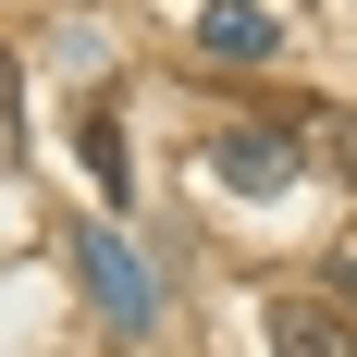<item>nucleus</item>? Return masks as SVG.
<instances>
[{
    "mask_svg": "<svg viewBox=\"0 0 357 357\" xmlns=\"http://www.w3.org/2000/svg\"><path fill=\"white\" fill-rule=\"evenodd\" d=\"M74 271H86V296H99V321H111V333H160V271L136 259V234L86 222V234H74Z\"/></svg>",
    "mask_w": 357,
    "mask_h": 357,
    "instance_id": "obj_1",
    "label": "nucleus"
},
{
    "mask_svg": "<svg viewBox=\"0 0 357 357\" xmlns=\"http://www.w3.org/2000/svg\"><path fill=\"white\" fill-rule=\"evenodd\" d=\"M210 185H234V197H284V185H296V148L271 136V123H247V136H210Z\"/></svg>",
    "mask_w": 357,
    "mask_h": 357,
    "instance_id": "obj_2",
    "label": "nucleus"
},
{
    "mask_svg": "<svg viewBox=\"0 0 357 357\" xmlns=\"http://www.w3.org/2000/svg\"><path fill=\"white\" fill-rule=\"evenodd\" d=\"M197 50L247 74V62H271V50H284V25H271L259 0H210V13H197Z\"/></svg>",
    "mask_w": 357,
    "mask_h": 357,
    "instance_id": "obj_3",
    "label": "nucleus"
},
{
    "mask_svg": "<svg viewBox=\"0 0 357 357\" xmlns=\"http://www.w3.org/2000/svg\"><path fill=\"white\" fill-rule=\"evenodd\" d=\"M271 345L284 357H357L345 308H321V296H271Z\"/></svg>",
    "mask_w": 357,
    "mask_h": 357,
    "instance_id": "obj_4",
    "label": "nucleus"
},
{
    "mask_svg": "<svg viewBox=\"0 0 357 357\" xmlns=\"http://www.w3.org/2000/svg\"><path fill=\"white\" fill-rule=\"evenodd\" d=\"M86 173H99V197H136V148H123V123H111V111H86Z\"/></svg>",
    "mask_w": 357,
    "mask_h": 357,
    "instance_id": "obj_5",
    "label": "nucleus"
}]
</instances>
